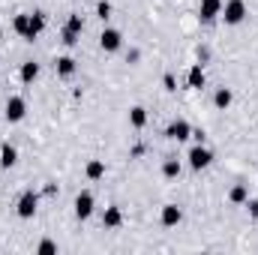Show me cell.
Returning a JSON list of instances; mask_svg holds the SVG:
<instances>
[{"mask_svg": "<svg viewBox=\"0 0 258 255\" xmlns=\"http://www.w3.org/2000/svg\"><path fill=\"white\" fill-rule=\"evenodd\" d=\"M222 18H225V24H240L243 18H246V3L243 0H228V3H222Z\"/></svg>", "mask_w": 258, "mask_h": 255, "instance_id": "1", "label": "cell"}, {"mask_svg": "<svg viewBox=\"0 0 258 255\" xmlns=\"http://www.w3.org/2000/svg\"><path fill=\"white\" fill-rule=\"evenodd\" d=\"M36 204H39V195H36L33 189L21 192L18 204H15V213H18L21 219H33V213H36Z\"/></svg>", "mask_w": 258, "mask_h": 255, "instance_id": "2", "label": "cell"}, {"mask_svg": "<svg viewBox=\"0 0 258 255\" xmlns=\"http://www.w3.org/2000/svg\"><path fill=\"white\" fill-rule=\"evenodd\" d=\"M6 120L9 123H18V120H24V114H27V102L21 99V96H9L6 99Z\"/></svg>", "mask_w": 258, "mask_h": 255, "instance_id": "3", "label": "cell"}, {"mask_svg": "<svg viewBox=\"0 0 258 255\" xmlns=\"http://www.w3.org/2000/svg\"><path fill=\"white\" fill-rule=\"evenodd\" d=\"M99 45H102V51H120V45H123V33L120 30H114V27H108V30H102V36H99Z\"/></svg>", "mask_w": 258, "mask_h": 255, "instance_id": "4", "label": "cell"}, {"mask_svg": "<svg viewBox=\"0 0 258 255\" xmlns=\"http://www.w3.org/2000/svg\"><path fill=\"white\" fill-rule=\"evenodd\" d=\"M210 162H213V153H210L207 147L195 144L192 150H189V168H195V171H201V168H207Z\"/></svg>", "mask_w": 258, "mask_h": 255, "instance_id": "5", "label": "cell"}, {"mask_svg": "<svg viewBox=\"0 0 258 255\" xmlns=\"http://www.w3.org/2000/svg\"><path fill=\"white\" fill-rule=\"evenodd\" d=\"M93 213V195L90 192H78L75 195V216L78 219H87Z\"/></svg>", "mask_w": 258, "mask_h": 255, "instance_id": "6", "label": "cell"}, {"mask_svg": "<svg viewBox=\"0 0 258 255\" xmlns=\"http://www.w3.org/2000/svg\"><path fill=\"white\" fill-rule=\"evenodd\" d=\"M219 12H222V0H201V6H198V18L207 21V24H210Z\"/></svg>", "mask_w": 258, "mask_h": 255, "instance_id": "7", "label": "cell"}, {"mask_svg": "<svg viewBox=\"0 0 258 255\" xmlns=\"http://www.w3.org/2000/svg\"><path fill=\"white\" fill-rule=\"evenodd\" d=\"M159 219H162V225H165V228H174V225L183 219V210H180L177 204H165V207H162V213H159Z\"/></svg>", "mask_w": 258, "mask_h": 255, "instance_id": "8", "label": "cell"}, {"mask_svg": "<svg viewBox=\"0 0 258 255\" xmlns=\"http://www.w3.org/2000/svg\"><path fill=\"white\" fill-rule=\"evenodd\" d=\"M165 135H168V138H174V141H186V138L192 135V126H189L186 120H174V123H168Z\"/></svg>", "mask_w": 258, "mask_h": 255, "instance_id": "9", "label": "cell"}, {"mask_svg": "<svg viewBox=\"0 0 258 255\" xmlns=\"http://www.w3.org/2000/svg\"><path fill=\"white\" fill-rule=\"evenodd\" d=\"M15 162H18V150L6 141V144L0 147V168H12Z\"/></svg>", "mask_w": 258, "mask_h": 255, "instance_id": "10", "label": "cell"}, {"mask_svg": "<svg viewBox=\"0 0 258 255\" xmlns=\"http://www.w3.org/2000/svg\"><path fill=\"white\" fill-rule=\"evenodd\" d=\"M123 222V210L120 207H105V213H102V225L105 228H117Z\"/></svg>", "mask_w": 258, "mask_h": 255, "instance_id": "11", "label": "cell"}, {"mask_svg": "<svg viewBox=\"0 0 258 255\" xmlns=\"http://www.w3.org/2000/svg\"><path fill=\"white\" fill-rule=\"evenodd\" d=\"M42 30H45V15H42V12H33V15H30V33H27V39L33 42Z\"/></svg>", "mask_w": 258, "mask_h": 255, "instance_id": "12", "label": "cell"}, {"mask_svg": "<svg viewBox=\"0 0 258 255\" xmlns=\"http://www.w3.org/2000/svg\"><path fill=\"white\" fill-rule=\"evenodd\" d=\"M18 75H21V81H24V84H33V81L39 78V63H33V60L21 63V72H18Z\"/></svg>", "mask_w": 258, "mask_h": 255, "instance_id": "13", "label": "cell"}, {"mask_svg": "<svg viewBox=\"0 0 258 255\" xmlns=\"http://www.w3.org/2000/svg\"><path fill=\"white\" fill-rule=\"evenodd\" d=\"M84 174H87L90 180L105 177V162H102V159H90V162H87V168H84Z\"/></svg>", "mask_w": 258, "mask_h": 255, "instance_id": "14", "label": "cell"}, {"mask_svg": "<svg viewBox=\"0 0 258 255\" xmlns=\"http://www.w3.org/2000/svg\"><path fill=\"white\" fill-rule=\"evenodd\" d=\"M12 27H15V33H18V36H24V39H27V33H30V15H27V12H21V15H15V21H12Z\"/></svg>", "mask_w": 258, "mask_h": 255, "instance_id": "15", "label": "cell"}, {"mask_svg": "<svg viewBox=\"0 0 258 255\" xmlns=\"http://www.w3.org/2000/svg\"><path fill=\"white\" fill-rule=\"evenodd\" d=\"M231 102H234V93H231L228 87H219L216 96H213V105H216V108H228Z\"/></svg>", "mask_w": 258, "mask_h": 255, "instance_id": "16", "label": "cell"}, {"mask_svg": "<svg viewBox=\"0 0 258 255\" xmlns=\"http://www.w3.org/2000/svg\"><path fill=\"white\" fill-rule=\"evenodd\" d=\"M54 69H57L60 78H69V75L75 72V60H72V57H57V60H54Z\"/></svg>", "mask_w": 258, "mask_h": 255, "instance_id": "17", "label": "cell"}, {"mask_svg": "<svg viewBox=\"0 0 258 255\" xmlns=\"http://www.w3.org/2000/svg\"><path fill=\"white\" fill-rule=\"evenodd\" d=\"M129 123L135 129H141L144 123H147V111L141 108V105H135V108H129Z\"/></svg>", "mask_w": 258, "mask_h": 255, "instance_id": "18", "label": "cell"}, {"mask_svg": "<svg viewBox=\"0 0 258 255\" xmlns=\"http://www.w3.org/2000/svg\"><path fill=\"white\" fill-rule=\"evenodd\" d=\"M228 198H231V204H246V201H249V189H246L243 183H237L234 189L228 192Z\"/></svg>", "mask_w": 258, "mask_h": 255, "instance_id": "19", "label": "cell"}, {"mask_svg": "<svg viewBox=\"0 0 258 255\" xmlns=\"http://www.w3.org/2000/svg\"><path fill=\"white\" fill-rule=\"evenodd\" d=\"M189 87H195V90L204 87V69H201V66H192V69H189Z\"/></svg>", "mask_w": 258, "mask_h": 255, "instance_id": "20", "label": "cell"}, {"mask_svg": "<svg viewBox=\"0 0 258 255\" xmlns=\"http://www.w3.org/2000/svg\"><path fill=\"white\" fill-rule=\"evenodd\" d=\"M162 174L165 177H180V162L177 159H165L162 162Z\"/></svg>", "mask_w": 258, "mask_h": 255, "instance_id": "21", "label": "cell"}, {"mask_svg": "<svg viewBox=\"0 0 258 255\" xmlns=\"http://www.w3.org/2000/svg\"><path fill=\"white\" fill-rule=\"evenodd\" d=\"M66 30H72V33H78V36H81V30H84V21H81V15H69V21H66Z\"/></svg>", "mask_w": 258, "mask_h": 255, "instance_id": "22", "label": "cell"}, {"mask_svg": "<svg viewBox=\"0 0 258 255\" xmlns=\"http://www.w3.org/2000/svg\"><path fill=\"white\" fill-rule=\"evenodd\" d=\"M96 12H99V18L105 21V18L111 15V3H108V0H99V6H96Z\"/></svg>", "mask_w": 258, "mask_h": 255, "instance_id": "23", "label": "cell"}, {"mask_svg": "<svg viewBox=\"0 0 258 255\" xmlns=\"http://www.w3.org/2000/svg\"><path fill=\"white\" fill-rule=\"evenodd\" d=\"M39 252H42V255L57 252V243H54V240H42V243H39Z\"/></svg>", "mask_w": 258, "mask_h": 255, "instance_id": "24", "label": "cell"}, {"mask_svg": "<svg viewBox=\"0 0 258 255\" xmlns=\"http://www.w3.org/2000/svg\"><path fill=\"white\" fill-rule=\"evenodd\" d=\"M75 42H78V33H72V30L63 27V45H75Z\"/></svg>", "mask_w": 258, "mask_h": 255, "instance_id": "25", "label": "cell"}, {"mask_svg": "<svg viewBox=\"0 0 258 255\" xmlns=\"http://www.w3.org/2000/svg\"><path fill=\"white\" fill-rule=\"evenodd\" d=\"M246 207H249V216H252V219H258V198L246 201Z\"/></svg>", "mask_w": 258, "mask_h": 255, "instance_id": "26", "label": "cell"}]
</instances>
